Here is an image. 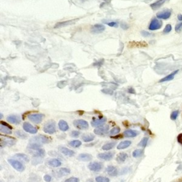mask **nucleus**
<instances>
[{
    "label": "nucleus",
    "instance_id": "f257e3e1",
    "mask_svg": "<svg viewBox=\"0 0 182 182\" xmlns=\"http://www.w3.org/2000/svg\"><path fill=\"white\" fill-rule=\"evenodd\" d=\"M43 131L46 133L49 134H52L56 132V123L53 120H50L48 121L43 126Z\"/></svg>",
    "mask_w": 182,
    "mask_h": 182
},
{
    "label": "nucleus",
    "instance_id": "6e6552de",
    "mask_svg": "<svg viewBox=\"0 0 182 182\" xmlns=\"http://www.w3.org/2000/svg\"><path fill=\"white\" fill-rule=\"evenodd\" d=\"M23 128L27 132L30 133V134H36L37 132H38L37 128L29 124V123H24V125H23Z\"/></svg>",
    "mask_w": 182,
    "mask_h": 182
},
{
    "label": "nucleus",
    "instance_id": "a878e982",
    "mask_svg": "<svg viewBox=\"0 0 182 182\" xmlns=\"http://www.w3.org/2000/svg\"><path fill=\"white\" fill-rule=\"evenodd\" d=\"M131 142L130 141H123V142H120L119 144L118 145V149H124L127 148L128 147L131 145Z\"/></svg>",
    "mask_w": 182,
    "mask_h": 182
},
{
    "label": "nucleus",
    "instance_id": "4c0bfd02",
    "mask_svg": "<svg viewBox=\"0 0 182 182\" xmlns=\"http://www.w3.org/2000/svg\"><path fill=\"white\" fill-rule=\"evenodd\" d=\"M178 116V110H176V111L172 112V113L171 114V119L172 120H175L177 118V117Z\"/></svg>",
    "mask_w": 182,
    "mask_h": 182
},
{
    "label": "nucleus",
    "instance_id": "a18cd8bd",
    "mask_svg": "<svg viewBox=\"0 0 182 182\" xmlns=\"http://www.w3.org/2000/svg\"><path fill=\"white\" fill-rule=\"evenodd\" d=\"M120 27H121V28L123 29H127L128 28H129V26H128L126 23H121Z\"/></svg>",
    "mask_w": 182,
    "mask_h": 182
},
{
    "label": "nucleus",
    "instance_id": "aec40b11",
    "mask_svg": "<svg viewBox=\"0 0 182 182\" xmlns=\"http://www.w3.org/2000/svg\"><path fill=\"white\" fill-rule=\"evenodd\" d=\"M92 155L90 154H80V155L78 157V160L83 161V162H89L92 159Z\"/></svg>",
    "mask_w": 182,
    "mask_h": 182
},
{
    "label": "nucleus",
    "instance_id": "e433bc0d",
    "mask_svg": "<svg viewBox=\"0 0 182 182\" xmlns=\"http://www.w3.org/2000/svg\"><path fill=\"white\" fill-rule=\"evenodd\" d=\"M16 134H17V135L20 138H24V139H26V138L27 137V134L20 130H18L17 132H16Z\"/></svg>",
    "mask_w": 182,
    "mask_h": 182
},
{
    "label": "nucleus",
    "instance_id": "c756f323",
    "mask_svg": "<svg viewBox=\"0 0 182 182\" xmlns=\"http://www.w3.org/2000/svg\"><path fill=\"white\" fill-rule=\"evenodd\" d=\"M73 22H75V20L67 21V22H59V23H58V24H56V25L55 26V29L60 28V27H65V26L69 25V24H72Z\"/></svg>",
    "mask_w": 182,
    "mask_h": 182
},
{
    "label": "nucleus",
    "instance_id": "49530a36",
    "mask_svg": "<svg viewBox=\"0 0 182 182\" xmlns=\"http://www.w3.org/2000/svg\"><path fill=\"white\" fill-rule=\"evenodd\" d=\"M177 141H178V142L179 144H181L182 145V133L178 134V136H177Z\"/></svg>",
    "mask_w": 182,
    "mask_h": 182
},
{
    "label": "nucleus",
    "instance_id": "7c9ffc66",
    "mask_svg": "<svg viewBox=\"0 0 182 182\" xmlns=\"http://www.w3.org/2000/svg\"><path fill=\"white\" fill-rule=\"evenodd\" d=\"M70 172H70V169H68L67 168H61L58 170V174L60 176H63L70 174Z\"/></svg>",
    "mask_w": 182,
    "mask_h": 182
},
{
    "label": "nucleus",
    "instance_id": "72a5a7b5",
    "mask_svg": "<svg viewBox=\"0 0 182 182\" xmlns=\"http://www.w3.org/2000/svg\"><path fill=\"white\" fill-rule=\"evenodd\" d=\"M96 182H110V179L107 177L104 176H97L95 178Z\"/></svg>",
    "mask_w": 182,
    "mask_h": 182
},
{
    "label": "nucleus",
    "instance_id": "f704fd0d",
    "mask_svg": "<svg viewBox=\"0 0 182 182\" xmlns=\"http://www.w3.org/2000/svg\"><path fill=\"white\" fill-rule=\"evenodd\" d=\"M120 128L119 127H115L113 128L110 132V135H115V134H118V133H120Z\"/></svg>",
    "mask_w": 182,
    "mask_h": 182
},
{
    "label": "nucleus",
    "instance_id": "8fccbe9b",
    "mask_svg": "<svg viewBox=\"0 0 182 182\" xmlns=\"http://www.w3.org/2000/svg\"><path fill=\"white\" fill-rule=\"evenodd\" d=\"M87 182H94V181H92V180H90H90H88V181Z\"/></svg>",
    "mask_w": 182,
    "mask_h": 182
},
{
    "label": "nucleus",
    "instance_id": "0eeeda50",
    "mask_svg": "<svg viewBox=\"0 0 182 182\" xmlns=\"http://www.w3.org/2000/svg\"><path fill=\"white\" fill-rule=\"evenodd\" d=\"M74 126L80 130H86L88 128L89 125L87 121L83 120H76L74 122Z\"/></svg>",
    "mask_w": 182,
    "mask_h": 182
},
{
    "label": "nucleus",
    "instance_id": "c03bdc74",
    "mask_svg": "<svg viewBox=\"0 0 182 182\" xmlns=\"http://www.w3.org/2000/svg\"><path fill=\"white\" fill-rule=\"evenodd\" d=\"M43 179L46 182H50L51 181V176H49V175H45L44 177H43Z\"/></svg>",
    "mask_w": 182,
    "mask_h": 182
},
{
    "label": "nucleus",
    "instance_id": "a211bd4d",
    "mask_svg": "<svg viewBox=\"0 0 182 182\" xmlns=\"http://www.w3.org/2000/svg\"><path fill=\"white\" fill-rule=\"evenodd\" d=\"M106 172L108 174L109 176H116L118 174V171L116 167L113 166H108L106 168Z\"/></svg>",
    "mask_w": 182,
    "mask_h": 182
},
{
    "label": "nucleus",
    "instance_id": "f3484780",
    "mask_svg": "<svg viewBox=\"0 0 182 182\" xmlns=\"http://www.w3.org/2000/svg\"><path fill=\"white\" fill-rule=\"evenodd\" d=\"M58 150L60 151V152H61V154H64V155L66 156H68V157H73L75 154L74 151L64 147H60L58 148Z\"/></svg>",
    "mask_w": 182,
    "mask_h": 182
},
{
    "label": "nucleus",
    "instance_id": "b1692460",
    "mask_svg": "<svg viewBox=\"0 0 182 182\" xmlns=\"http://www.w3.org/2000/svg\"><path fill=\"white\" fill-rule=\"evenodd\" d=\"M48 164L50 166V167H58L61 165V161L58 160L57 159H51L48 162Z\"/></svg>",
    "mask_w": 182,
    "mask_h": 182
},
{
    "label": "nucleus",
    "instance_id": "f03ea898",
    "mask_svg": "<svg viewBox=\"0 0 182 182\" xmlns=\"http://www.w3.org/2000/svg\"><path fill=\"white\" fill-rule=\"evenodd\" d=\"M15 143L16 140L14 138L2 135L0 137V144H1V147H11V146L14 145Z\"/></svg>",
    "mask_w": 182,
    "mask_h": 182
},
{
    "label": "nucleus",
    "instance_id": "423d86ee",
    "mask_svg": "<svg viewBox=\"0 0 182 182\" xmlns=\"http://www.w3.org/2000/svg\"><path fill=\"white\" fill-rule=\"evenodd\" d=\"M29 120L35 124H39L43 119V115L39 113H32L29 115Z\"/></svg>",
    "mask_w": 182,
    "mask_h": 182
},
{
    "label": "nucleus",
    "instance_id": "c85d7f7f",
    "mask_svg": "<svg viewBox=\"0 0 182 182\" xmlns=\"http://www.w3.org/2000/svg\"><path fill=\"white\" fill-rule=\"evenodd\" d=\"M115 145H116V143H115V142L107 143V144H104V145L102 146V149H103V150L108 151V150H110V149H113V148L115 147Z\"/></svg>",
    "mask_w": 182,
    "mask_h": 182
},
{
    "label": "nucleus",
    "instance_id": "4be33fe9",
    "mask_svg": "<svg viewBox=\"0 0 182 182\" xmlns=\"http://www.w3.org/2000/svg\"><path fill=\"white\" fill-rule=\"evenodd\" d=\"M178 72V70H177V71H174L173 73H172V74L169 75V76H166V77L164 78H162V80H159V83H163V82H167V81L172 80H173V79H174V76H176V74Z\"/></svg>",
    "mask_w": 182,
    "mask_h": 182
},
{
    "label": "nucleus",
    "instance_id": "a19ab883",
    "mask_svg": "<svg viewBox=\"0 0 182 182\" xmlns=\"http://www.w3.org/2000/svg\"><path fill=\"white\" fill-rule=\"evenodd\" d=\"M78 181L79 179L78 178H76V177H71V178L66 179L65 182H78Z\"/></svg>",
    "mask_w": 182,
    "mask_h": 182
},
{
    "label": "nucleus",
    "instance_id": "9b49d317",
    "mask_svg": "<svg viewBox=\"0 0 182 182\" xmlns=\"http://www.w3.org/2000/svg\"><path fill=\"white\" fill-rule=\"evenodd\" d=\"M109 126L108 125H103V126L100 127H97L96 129L94 130V133L97 135H105L107 132H108Z\"/></svg>",
    "mask_w": 182,
    "mask_h": 182
},
{
    "label": "nucleus",
    "instance_id": "ddd939ff",
    "mask_svg": "<svg viewBox=\"0 0 182 182\" xmlns=\"http://www.w3.org/2000/svg\"><path fill=\"white\" fill-rule=\"evenodd\" d=\"M113 152H105V153H100L97 155L99 159H102L104 161H110L113 158Z\"/></svg>",
    "mask_w": 182,
    "mask_h": 182
},
{
    "label": "nucleus",
    "instance_id": "de8ad7c7",
    "mask_svg": "<svg viewBox=\"0 0 182 182\" xmlns=\"http://www.w3.org/2000/svg\"><path fill=\"white\" fill-rule=\"evenodd\" d=\"M142 36H150V34L148 33L147 32H142Z\"/></svg>",
    "mask_w": 182,
    "mask_h": 182
},
{
    "label": "nucleus",
    "instance_id": "37998d69",
    "mask_svg": "<svg viewBox=\"0 0 182 182\" xmlns=\"http://www.w3.org/2000/svg\"><path fill=\"white\" fill-rule=\"evenodd\" d=\"M80 132L79 131H72V132L71 133V135L73 137H78L80 135Z\"/></svg>",
    "mask_w": 182,
    "mask_h": 182
},
{
    "label": "nucleus",
    "instance_id": "58836bf2",
    "mask_svg": "<svg viewBox=\"0 0 182 182\" xmlns=\"http://www.w3.org/2000/svg\"><path fill=\"white\" fill-rule=\"evenodd\" d=\"M172 26H171L170 24H167V25L165 27L164 29L163 33H164V34H168V33H169L171 31H172Z\"/></svg>",
    "mask_w": 182,
    "mask_h": 182
},
{
    "label": "nucleus",
    "instance_id": "2f4dec72",
    "mask_svg": "<svg viewBox=\"0 0 182 182\" xmlns=\"http://www.w3.org/2000/svg\"><path fill=\"white\" fill-rule=\"evenodd\" d=\"M143 153H144V151H143L142 149H135V150L132 152V156L134 157H135V158H136V157H141L143 154Z\"/></svg>",
    "mask_w": 182,
    "mask_h": 182
},
{
    "label": "nucleus",
    "instance_id": "dca6fc26",
    "mask_svg": "<svg viewBox=\"0 0 182 182\" xmlns=\"http://www.w3.org/2000/svg\"><path fill=\"white\" fill-rule=\"evenodd\" d=\"M6 120H7V121L9 122V123H11V124H15V125L19 124L21 122L20 118L15 115H9V116L7 117V118H6Z\"/></svg>",
    "mask_w": 182,
    "mask_h": 182
},
{
    "label": "nucleus",
    "instance_id": "4468645a",
    "mask_svg": "<svg viewBox=\"0 0 182 182\" xmlns=\"http://www.w3.org/2000/svg\"><path fill=\"white\" fill-rule=\"evenodd\" d=\"M0 132L2 133H4L5 134H11V128L8 126L7 124L1 121V125H0Z\"/></svg>",
    "mask_w": 182,
    "mask_h": 182
},
{
    "label": "nucleus",
    "instance_id": "20e7f679",
    "mask_svg": "<svg viewBox=\"0 0 182 182\" xmlns=\"http://www.w3.org/2000/svg\"><path fill=\"white\" fill-rule=\"evenodd\" d=\"M8 162H9V163L11 165V167H12L13 168L15 169L16 170L19 171V172H23V171H24V169H25V167H24V166L20 162L16 160V159H9V160H8Z\"/></svg>",
    "mask_w": 182,
    "mask_h": 182
},
{
    "label": "nucleus",
    "instance_id": "bb28decb",
    "mask_svg": "<svg viewBox=\"0 0 182 182\" xmlns=\"http://www.w3.org/2000/svg\"><path fill=\"white\" fill-rule=\"evenodd\" d=\"M137 134L138 133L136 131L132 130H128L124 132V135L126 137H134L137 135Z\"/></svg>",
    "mask_w": 182,
    "mask_h": 182
},
{
    "label": "nucleus",
    "instance_id": "09e8293b",
    "mask_svg": "<svg viewBox=\"0 0 182 182\" xmlns=\"http://www.w3.org/2000/svg\"><path fill=\"white\" fill-rule=\"evenodd\" d=\"M178 19L179 21H182V15H181V14H178Z\"/></svg>",
    "mask_w": 182,
    "mask_h": 182
},
{
    "label": "nucleus",
    "instance_id": "1a4fd4ad",
    "mask_svg": "<svg viewBox=\"0 0 182 182\" xmlns=\"http://www.w3.org/2000/svg\"><path fill=\"white\" fill-rule=\"evenodd\" d=\"M172 15V10L171 9H166L160 12L157 13V17L160 19H168Z\"/></svg>",
    "mask_w": 182,
    "mask_h": 182
},
{
    "label": "nucleus",
    "instance_id": "9d476101",
    "mask_svg": "<svg viewBox=\"0 0 182 182\" xmlns=\"http://www.w3.org/2000/svg\"><path fill=\"white\" fill-rule=\"evenodd\" d=\"M88 169L93 172H100L102 169V164L100 162H91L88 164Z\"/></svg>",
    "mask_w": 182,
    "mask_h": 182
},
{
    "label": "nucleus",
    "instance_id": "412c9836",
    "mask_svg": "<svg viewBox=\"0 0 182 182\" xmlns=\"http://www.w3.org/2000/svg\"><path fill=\"white\" fill-rule=\"evenodd\" d=\"M58 127L61 130V131L66 132L69 129V126H68V123H66L64 120H60L59 123H58Z\"/></svg>",
    "mask_w": 182,
    "mask_h": 182
},
{
    "label": "nucleus",
    "instance_id": "39448f33",
    "mask_svg": "<svg viewBox=\"0 0 182 182\" xmlns=\"http://www.w3.org/2000/svg\"><path fill=\"white\" fill-rule=\"evenodd\" d=\"M162 27V22L159 20L157 18H154L152 21H151L150 24L149 26V29L151 31L157 30V29H161Z\"/></svg>",
    "mask_w": 182,
    "mask_h": 182
},
{
    "label": "nucleus",
    "instance_id": "6ab92c4d",
    "mask_svg": "<svg viewBox=\"0 0 182 182\" xmlns=\"http://www.w3.org/2000/svg\"><path fill=\"white\" fill-rule=\"evenodd\" d=\"M167 1H169V0H158L156 2L151 4L150 6L153 10H157V9H158L159 8H160L161 6L163 5Z\"/></svg>",
    "mask_w": 182,
    "mask_h": 182
},
{
    "label": "nucleus",
    "instance_id": "cd10ccee",
    "mask_svg": "<svg viewBox=\"0 0 182 182\" xmlns=\"http://www.w3.org/2000/svg\"><path fill=\"white\" fill-rule=\"evenodd\" d=\"M82 139H83V140L85 142H91V141H92L94 139H95V136L92 134H85L83 135Z\"/></svg>",
    "mask_w": 182,
    "mask_h": 182
},
{
    "label": "nucleus",
    "instance_id": "f8f14e48",
    "mask_svg": "<svg viewBox=\"0 0 182 182\" xmlns=\"http://www.w3.org/2000/svg\"><path fill=\"white\" fill-rule=\"evenodd\" d=\"M105 27L102 24H95L91 28V32L94 34H101L105 31Z\"/></svg>",
    "mask_w": 182,
    "mask_h": 182
},
{
    "label": "nucleus",
    "instance_id": "393cba45",
    "mask_svg": "<svg viewBox=\"0 0 182 182\" xmlns=\"http://www.w3.org/2000/svg\"><path fill=\"white\" fill-rule=\"evenodd\" d=\"M127 154L126 153H124V152H122V153H120L117 157V162L118 163H123V162H125L127 158Z\"/></svg>",
    "mask_w": 182,
    "mask_h": 182
},
{
    "label": "nucleus",
    "instance_id": "ea45409f",
    "mask_svg": "<svg viewBox=\"0 0 182 182\" xmlns=\"http://www.w3.org/2000/svg\"><path fill=\"white\" fill-rule=\"evenodd\" d=\"M181 29H182V23H179V24H177L176 27H175V31H176V32H177V33H179V32H181Z\"/></svg>",
    "mask_w": 182,
    "mask_h": 182
},
{
    "label": "nucleus",
    "instance_id": "c9c22d12",
    "mask_svg": "<svg viewBox=\"0 0 182 182\" xmlns=\"http://www.w3.org/2000/svg\"><path fill=\"white\" fill-rule=\"evenodd\" d=\"M147 142H148V138L147 137H144L142 139V140H141V142L139 143V144H138V145L140 146V147H145L146 146H147Z\"/></svg>",
    "mask_w": 182,
    "mask_h": 182
},
{
    "label": "nucleus",
    "instance_id": "473e14b6",
    "mask_svg": "<svg viewBox=\"0 0 182 182\" xmlns=\"http://www.w3.org/2000/svg\"><path fill=\"white\" fill-rule=\"evenodd\" d=\"M81 144H82V142H81L80 140H74L69 142V145L71 146L72 147H75V148L79 147Z\"/></svg>",
    "mask_w": 182,
    "mask_h": 182
},
{
    "label": "nucleus",
    "instance_id": "5701e85b",
    "mask_svg": "<svg viewBox=\"0 0 182 182\" xmlns=\"http://www.w3.org/2000/svg\"><path fill=\"white\" fill-rule=\"evenodd\" d=\"M14 157L15 158H17L18 159H19L20 161H22V162H25V163H27V162H29V157L27 155V154H17L14 155Z\"/></svg>",
    "mask_w": 182,
    "mask_h": 182
},
{
    "label": "nucleus",
    "instance_id": "7ed1b4c3",
    "mask_svg": "<svg viewBox=\"0 0 182 182\" xmlns=\"http://www.w3.org/2000/svg\"><path fill=\"white\" fill-rule=\"evenodd\" d=\"M29 141H30V143H35V144H38L41 145V144H47V143H48L50 142V139L46 136L38 135L33 136L32 138H31Z\"/></svg>",
    "mask_w": 182,
    "mask_h": 182
},
{
    "label": "nucleus",
    "instance_id": "2eb2a0df",
    "mask_svg": "<svg viewBox=\"0 0 182 182\" xmlns=\"http://www.w3.org/2000/svg\"><path fill=\"white\" fill-rule=\"evenodd\" d=\"M106 118H102L100 119H94L91 122V125L95 127H100L103 126V125L106 123Z\"/></svg>",
    "mask_w": 182,
    "mask_h": 182
},
{
    "label": "nucleus",
    "instance_id": "3c124183",
    "mask_svg": "<svg viewBox=\"0 0 182 182\" xmlns=\"http://www.w3.org/2000/svg\"><path fill=\"white\" fill-rule=\"evenodd\" d=\"M1 182H2V181H1Z\"/></svg>",
    "mask_w": 182,
    "mask_h": 182
},
{
    "label": "nucleus",
    "instance_id": "79ce46f5",
    "mask_svg": "<svg viewBox=\"0 0 182 182\" xmlns=\"http://www.w3.org/2000/svg\"><path fill=\"white\" fill-rule=\"evenodd\" d=\"M106 24H108L109 27H118V24L117 22H106L105 23Z\"/></svg>",
    "mask_w": 182,
    "mask_h": 182
}]
</instances>
